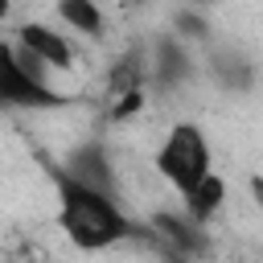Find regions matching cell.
<instances>
[{
    "label": "cell",
    "instance_id": "1",
    "mask_svg": "<svg viewBox=\"0 0 263 263\" xmlns=\"http://www.w3.org/2000/svg\"><path fill=\"white\" fill-rule=\"evenodd\" d=\"M58 230L66 234V242L82 255H99L111 251L119 242H127L136 234L132 214L123 210V201L115 193L78 185L70 177H58Z\"/></svg>",
    "mask_w": 263,
    "mask_h": 263
},
{
    "label": "cell",
    "instance_id": "2",
    "mask_svg": "<svg viewBox=\"0 0 263 263\" xmlns=\"http://www.w3.org/2000/svg\"><path fill=\"white\" fill-rule=\"evenodd\" d=\"M70 95L45 74L12 37H0V111L16 115H49L66 111Z\"/></svg>",
    "mask_w": 263,
    "mask_h": 263
},
{
    "label": "cell",
    "instance_id": "3",
    "mask_svg": "<svg viewBox=\"0 0 263 263\" xmlns=\"http://www.w3.org/2000/svg\"><path fill=\"white\" fill-rule=\"evenodd\" d=\"M152 164H156L160 181L177 193V201H185L205 177L218 173V164H214V144H210L205 127L193 123V119H177V123L160 136V144H156V152H152Z\"/></svg>",
    "mask_w": 263,
    "mask_h": 263
},
{
    "label": "cell",
    "instance_id": "4",
    "mask_svg": "<svg viewBox=\"0 0 263 263\" xmlns=\"http://www.w3.org/2000/svg\"><path fill=\"white\" fill-rule=\"evenodd\" d=\"M148 49V82L156 86V90H164V95H177V90H185L197 74H201V58H197V49L193 45H185L177 33H156L152 37V45H144Z\"/></svg>",
    "mask_w": 263,
    "mask_h": 263
},
{
    "label": "cell",
    "instance_id": "5",
    "mask_svg": "<svg viewBox=\"0 0 263 263\" xmlns=\"http://www.w3.org/2000/svg\"><path fill=\"white\" fill-rule=\"evenodd\" d=\"M12 41H16L45 74H66V70H74V62H78L74 37H70L62 25H49V21H16V25H12Z\"/></svg>",
    "mask_w": 263,
    "mask_h": 263
},
{
    "label": "cell",
    "instance_id": "6",
    "mask_svg": "<svg viewBox=\"0 0 263 263\" xmlns=\"http://www.w3.org/2000/svg\"><path fill=\"white\" fill-rule=\"evenodd\" d=\"M197 58H201V74L222 95H251L259 82V62L234 41H210Z\"/></svg>",
    "mask_w": 263,
    "mask_h": 263
},
{
    "label": "cell",
    "instance_id": "7",
    "mask_svg": "<svg viewBox=\"0 0 263 263\" xmlns=\"http://www.w3.org/2000/svg\"><path fill=\"white\" fill-rule=\"evenodd\" d=\"M58 177H70V181H78V185H90V189H103V193H115V197H119L115 160H111L107 144H99V140L74 144V148L62 156V168H58Z\"/></svg>",
    "mask_w": 263,
    "mask_h": 263
},
{
    "label": "cell",
    "instance_id": "8",
    "mask_svg": "<svg viewBox=\"0 0 263 263\" xmlns=\"http://www.w3.org/2000/svg\"><path fill=\"white\" fill-rule=\"evenodd\" d=\"M53 16L70 37H86V41H103L111 29L103 0H53Z\"/></svg>",
    "mask_w": 263,
    "mask_h": 263
},
{
    "label": "cell",
    "instance_id": "9",
    "mask_svg": "<svg viewBox=\"0 0 263 263\" xmlns=\"http://www.w3.org/2000/svg\"><path fill=\"white\" fill-rule=\"evenodd\" d=\"M222 210H226V177H222V173L205 177V181H201V185L181 201V214H185L193 226H201V230H205Z\"/></svg>",
    "mask_w": 263,
    "mask_h": 263
},
{
    "label": "cell",
    "instance_id": "10",
    "mask_svg": "<svg viewBox=\"0 0 263 263\" xmlns=\"http://www.w3.org/2000/svg\"><path fill=\"white\" fill-rule=\"evenodd\" d=\"M168 33H177V37H181L185 45H193L197 53H201L210 41H218L210 12H205V8H197V4H177V8H173V16H168Z\"/></svg>",
    "mask_w": 263,
    "mask_h": 263
},
{
    "label": "cell",
    "instance_id": "11",
    "mask_svg": "<svg viewBox=\"0 0 263 263\" xmlns=\"http://www.w3.org/2000/svg\"><path fill=\"white\" fill-rule=\"evenodd\" d=\"M12 8H16V0H0V25L12 16Z\"/></svg>",
    "mask_w": 263,
    "mask_h": 263
},
{
    "label": "cell",
    "instance_id": "12",
    "mask_svg": "<svg viewBox=\"0 0 263 263\" xmlns=\"http://www.w3.org/2000/svg\"><path fill=\"white\" fill-rule=\"evenodd\" d=\"M185 4H197V8H205V12H210V8L218 4V0H185Z\"/></svg>",
    "mask_w": 263,
    "mask_h": 263
}]
</instances>
